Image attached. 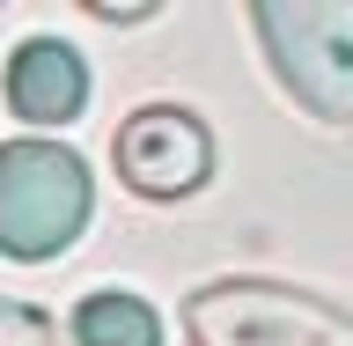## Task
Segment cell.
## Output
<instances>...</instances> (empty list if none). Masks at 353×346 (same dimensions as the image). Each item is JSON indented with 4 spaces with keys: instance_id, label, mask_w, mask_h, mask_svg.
I'll return each instance as SVG.
<instances>
[{
    "instance_id": "3957f363",
    "label": "cell",
    "mask_w": 353,
    "mask_h": 346,
    "mask_svg": "<svg viewBox=\"0 0 353 346\" xmlns=\"http://www.w3.org/2000/svg\"><path fill=\"white\" fill-rule=\"evenodd\" d=\"M192 346H353V309L280 280H214L184 302Z\"/></svg>"
},
{
    "instance_id": "5b68a950",
    "label": "cell",
    "mask_w": 353,
    "mask_h": 346,
    "mask_svg": "<svg viewBox=\"0 0 353 346\" xmlns=\"http://www.w3.org/2000/svg\"><path fill=\"white\" fill-rule=\"evenodd\" d=\"M88 104V66L66 37H30L8 59V110L22 126H74Z\"/></svg>"
},
{
    "instance_id": "8992f818",
    "label": "cell",
    "mask_w": 353,
    "mask_h": 346,
    "mask_svg": "<svg viewBox=\"0 0 353 346\" xmlns=\"http://www.w3.org/2000/svg\"><path fill=\"white\" fill-rule=\"evenodd\" d=\"M74 346H162V317L132 287H96L74 309Z\"/></svg>"
},
{
    "instance_id": "277c9868",
    "label": "cell",
    "mask_w": 353,
    "mask_h": 346,
    "mask_svg": "<svg viewBox=\"0 0 353 346\" xmlns=\"http://www.w3.org/2000/svg\"><path fill=\"white\" fill-rule=\"evenodd\" d=\"M110 162L140 199H192L214 177V133L184 104H140L110 140Z\"/></svg>"
},
{
    "instance_id": "6da1fadb",
    "label": "cell",
    "mask_w": 353,
    "mask_h": 346,
    "mask_svg": "<svg viewBox=\"0 0 353 346\" xmlns=\"http://www.w3.org/2000/svg\"><path fill=\"white\" fill-rule=\"evenodd\" d=\"M96 184L66 140H8L0 148V258H59L88 229Z\"/></svg>"
},
{
    "instance_id": "7a4b0ae2",
    "label": "cell",
    "mask_w": 353,
    "mask_h": 346,
    "mask_svg": "<svg viewBox=\"0 0 353 346\" xmlns=\"http://www.w3.org/2000/svg\"><path fill=\"white\" fill-rule=\"evenodd\" d=\"M258 44L280 88L316 126H353V8L346 0H258Z\"/></svg>"
},
{
    "instance_id": "ba28073f",
    "label": "cell",
    "mask_w": 353,
    "mask_h": 346,
    "mask_svg": "<svg viewBox=\"0 0 353 346\" xmlns=\"http://www.w3.org/2000/svg\"><path fill=\"white\" fill-rule=\"evenodd\" d=\"M88 15H103V22H140V15H154V0H88Z\"/></svg>"
},
{
    "instance_id": "52a82bcc",
    "label": "cell",
    "mask_w": 353,
    "mask_h": 346,
    "mask_svg": "<svg viewBox=\"0 0 353 346\" xmlns=\"http://www.w3.org/2000/svg\"><path fill=\"white\" fill-rule=\"evenodd\" d=\"M0 346H59V325L30 302H0Z\"/></svg>"
}]
</instances>
